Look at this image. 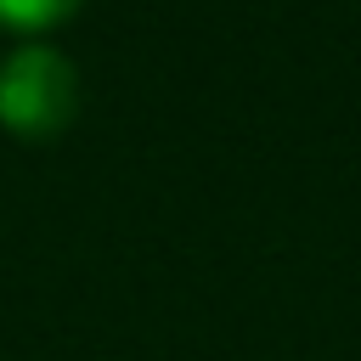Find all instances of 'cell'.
Instances as JSON below:
<instances>
[{
	"mask_svg": "<svg viewBox=\"0 0 361 361\" xmlns=\"http://www.w3.org/2000/svg\"><path fill=\"white\" fill-rule=\"evenodd\" d=\"M79 113V68L51 45H17L0 62V124L17 141H56Z\"/></svg>",
	"mask_w": 361,
	"mask_h": 361,
	"instance_id": "obj_1",
	"label": "cell"
},
{
	"mask_svg": "<svg viewBox=\"0 0 361 361\" xmlns=\"http://www.w3.org/2000/svg\"><path fill=\"white\" fill-rule=\"evenodd\" d=\"M79 6H85V0H0V23L34 34V28H56V23H68Z\"/></svg>",
	"mask_w": 361,
	"mask_h": 361,
	"instance_id": "obj_2",
	"label": "cell"
}]
</instances>
